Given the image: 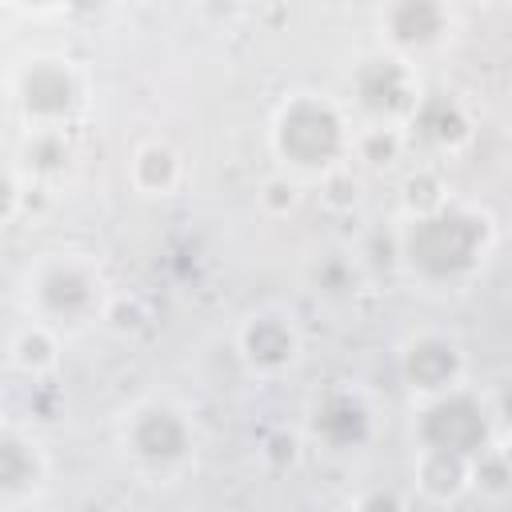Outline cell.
<instances>
[{"label":"cell","mask_w":512,"mask_h":512,"mask_svg":"<svg viewBox=\"0 0 512 512\" xmlns=\"http://www.w3.org/2000/svg\"><path fill=\"white\" fill-rule=\"evenodd\" d=\"M492 240V224L484 212L464 204H440L400 232V252L412 276L428 284H460L468 280Z\"/></svg>","instance_id":"obj_1"},{"label":"cell","mask_w":512,"mask_h":512,"mask_svg":"<svg viewBox=\"0 0 512 512\" xmlns=\"http://www.w3.org/2000/svg\"><path fill=\"white\" fill-rule=\"evenodd\" d=\"M272 144H276L284 164H292L300 172H324L328 176L332 168H340V156L348 148V128H344V116L332 100L300 92L280 108L276 128H272Z\"/></svg>","instance_id":"obj_2"},{"label":"cell","mask_w":512,"mask_h":512,"mask_svg":"<svg viewBox=\"0 0 512 512\" xmlns=\"http://www.w3.org/2000/svg\"><path fill=\"white\" fill-rule=\"evenodd\" d=\"M416 436H420V448H428V452H448V456H460V460H476V456L488 452L492 416H488L480 396H472L464 388H452V392L432 396L420 408Z\"/></svg>","instance_id":"obj_3"},{"label":"cell","mask_w":512,"mask_h":512,"mask_svg":"<svg viewBox=\"0 0 512 512\" xmlns=\"http://www.w3.org/2000/svg\"><path fill=\"white\" fill-rule=\"evenodd\" d=\"M16 104L36 128H60L80 104V80L64 56H36L16 72Z\"/></svg>","instance_id":"obj_4"},{"label":"cell","mask_w":512,"mask_h":512,"mask_svg":"<svg viewBox=\"0 0 512 512\" xmlns=\"http://www.w3.org/2000/svg\"><path fill=\"white\" fill-rule=\"evenodd\" d=\"M352 100L364 116H372L376 124H392L400 116H412L420 96H416V76L412 68L392 56V52H380V56H368L356 64L352 72Z\"/></svg>","instance_id":"obj_5"},{"label":"cell","mask_w":512,"mask_h":512,"mask_svg":"<svg viewBox=\"0 0 512 512\" xmlns=\"http://www.w3.org/2000/svg\"><path fill=\"white\" fill-rule=\"evenodd\" d=\"M32 296H36V308L44 316L76 324L100 308V276L84 260H52L40 268Z\"/></svg>","instance_id":"obj_6"},{"label":"cell","mask_w":512,"mask_h":512,"mask_svg":"<svg viewBox=\"0 0 512 512\" xmlns=\"http://www.w3.org/2000/svg\"><path fill=\"white\" fill-rule=\"evenodd\" d=\"M128 448L148 468H172L192 452V424L168 404H148L128 424Z\"/></svg>","instance_id":"obj_7"},{"label":"cell","mask_w":512,"mask_h":512,"mask_svg":"<svg viewBox=\"0 0 512 512\" xmlns=\"http://www.w3.org/2000/svg\"><path fill=\"white\" fill-rule=\"evenodd\" d=\"M460 368H464V356L456 348V340L448 336H436V332H424V336H412L400 352V376L412 392H424V396H440V392H452L456 380H460Z\"/></svg>","instance_id":"obj_8"},{"label":"cell","mask_w":512,"mask_h":512,"mask_svg":"<svg viewBox=\"0 0 512 512\" xmlns=\"http://www.w3.org/2000/svg\"><path fill=\"white\" fill-rule=\"evenodd\" d=\"M312 436L332 452H360L372 440V412L356 392H324L312 408Z\"/></svg>","instance_id":"obj_9"},{"label":"cell","mask_w":512,"mask_h":512,"mask_svg":"<svg viewBox=\"0 0 512 512\" xmlns=\"http://www.w3.org/2000/svg\"><path fill=\"white\" fill-rule=\"evenodd\" d=\"M448 24H452V16L436 0H396L380 16L388 44L400 52H424V48L440 44L448 36Z\"/></svg>","instance_id":"obj_10"},{"label":"cell","mask_w":512,"mask_h":512,"mask_svg":"<svg viewBox=\"0 0 512 512\" xmlns=\"http://www.w3.org/2000/svg\"><path fill=\"white\" fill-rule=\"evenodd\" d=\"M412 136L428 148H460L472 136V116L452 92H428L420 96L416 112L408 116Z\"/></svg>","instance_id":"obj_11"},{"label":"cell","mask_w":512,"mask_h":512,"mask_svg":"<svg viewBox=\"0 0 512 512\" xmlns=\"http://www.w3.org/2000/svg\"><path fill=\"white\" fill-rule=\"evenodd\" d=\"M240 352H244V360H248L256 372H280V368H288V364L296 360L300 336H296V328H292L284 316L260 312V316H252V320L244 324V332H240Z\"/></svg>","instance_id":"obj_12"},{"label":"cell","mask_w":512,"mask_h":512,"mask_svg":"<svg viewBox=\"0 0 512 512\" xmlns=\"http://www.w3.org/2000/svg\"><path fill=\"white\" fill-rule=\"evenodd\" d=\"M44 476V460H40V448L20 436L16 428H8L0 436V492L8 504H16L20 496H28Z\"/></svg>","instance_id":"obj_13"},{"label":"cell","mask_w":512,"mask_h":512,"mask_svg":"<svg viewBox=\"0 0 512 512\" xmlns=\"http://www.w3.org/2000/svg\"><path fill=\"white\" fill-rule=\"evenodd\" d=\"M416 480L428 496L436 500H452L468 488L472 480V460H460V456H448V452H428L420 448V460H416Z\"/></svg>","instance_id":"obj_14"},{"label":"cell","mask_w":512,"mask_h":512,"mask_svg":"<svg viewBox=\"0 0 512 512\" xmlns=\"http://www.w3.org/2000/svg\"><path fill=\"white\" fill-rule=\"evenodd\" d=\"M308 284L324 300H336V304L340 300H352L360 292V264L352 256H344V252H324L320 260H312Z\"/></svg>","instance_id":"obj_15"},{"label":"cell","mask_w":512,"mask_h":512,"mask_svg":"<svg viewBox=\"0 0 512 512\" xmlns=\"http://www.w3.org/2000/svg\"><path fill=\"white\" fill-rule=\"evenodd\" d=\"M180 180V160L168 144H144L136 156H132V184L140 192H152V196H164L172 192Z\"/></svg>","instance_id":"obj_16"},{"label":"cell","mask_w":512,"mask_h":512,"mask_svg":"<svg viewBox=\"0 0 512 512\" xmlns=\"http://www.w3.org/2000/svg\"><path fill=\"white\" fill-rule=\"evenodd\" d=\"M72 160V144L60 128H36L24 140V168L32 176H60Z\"/></svg>","instance_id":"obj_17"},{"label":"cell","mask_w":512,"mask_h":512,"mask_svg":"<svg viewBox=\"0 0 512 512\" xmlns=\"http://www.w3.org/2000/svg\"><path fill=\"white\" fill-rule=\"evenodd\" d=\"M52 360H56V340L44 328H24L12 340V364L24 372H44Z\"/></svg>","instance_id":"obj_18"},{"label":"cell","mask_w":512,"mask_h":512,"mask_svg":"<svg viewBox=\"0 0 512 512\" xmlns=\"http://www.w3.org/2000/svg\"><path fill=\"white\" fill-rule=\"evenodd\" d=\"M360 160H368L372 168H384V164H392L396 156H400V148H404V136L392 128V124H376V128H368L364 136H360Z\"/></svg>","instance_id":"obj_19"},{"label":"cell","mask_w":512,"mask_h":512,"mask_svg":"<svg viewBox=\"0 0 512 512\" xmlns=\"http://www.w3.org/2000/svg\"><path fill=\"white\" fill-rule=\"evenodd\" d=\"M360 260H364L368 268H376V272H392L396 264H404V252H400V236H396V232H384V228H376V232L364 240V248H360Z\"/></svg>","instance_id":"obj_20"},{"label":"cell","mask_w":512,"mask_h":512,"mask_svg":"<svg viewBox=\"0 0 512 512\" xmlns=\"http://www.w3.org/2000/svg\"><path fill=\"white\" fill-rule=\"evenodd\" d=\"M472 480L484 492H508L512 488V464L504 460V452H484L472 460Z\"/></svg>","instance_id":"obj_21"},{"label":"cell","mask_w":512,"mask_h":512,"mask_svg":"<svg viewBox=\"0 0 512 512\" xmlns=\"http://www.w3.org/2000/svg\"><path fill=\"white\" fill-rule=\"evenodd\" d=\"M356 196H360V184H356V176H352L348 168H332V172L324 176V200H328L332 208H352Z\"/></svg>","instance_id":"obj_22"},{"label":"cell","mask_w":512,"mask_h":512,"mask_svg":"<svg viewBox=\"0 0 512 512\" xmlns=\"http://www.w3.org/2000/svg\"><path fill=\"white\" fill-rule=\"evenodd\" d=\"M260 204H264L272 216L292 212V208H296V184H292L288 176H272V180H264V188H260Z\"/></svg>","instance_id":"obj_23"},{"label":"cell","mask_w":512,"mask_h":512,"mask_svg":"<svg viewBox=\"0 0 512 512\" xmlns=\"http://www.w3.org/2000/svg\"><path fill=\"white\" fill-rule=\"evenodd\" d=\"M404 200H408V208H412L416 216H424V212H432V208L444 204L440 192H436V180H432V176H412V180L404 184Z\"/></svg>","instance_id":"obj_24"},{"label":"cell","mask_w":512,"mask_h":512,"mask_svg":"<svg viewBox=\"0 0 512 512\" xmlns=\"http://www.w3.org/2000/svg\"><path fill=\"white\" fill-rule=\"evenodd\" d=\"M352 512H408V504L400 500L396 488H368Z\"/></svg>","instance_id":"obj_25"},{"label":"cell","mask_w":512,"mask_h":512,"mask_svg":"<svg viewBox=\"0 0 512 512\" xmlns=\"http://www.w3.org/2000/svg\"><path fill=\"white\" fill-rule=\"evenodd\" d=\"M264 456H268L272 464H292V460H296V436H292V432H272V436L264 440Z\"/></svg>","instance_id":"obj_26"},{"label":"cell","mask_w":512,"mask_h":512,"mask_svg":"<svg viewBox=\"0 0 512 512\" xmlns=\"http://www.w3.org/2000/svg\"><path fill=\"white\" fill-rule=\"evenodd\" d=\"M16 200H20V192H16V172H8V184H4V220L16 216Z\"/></svg>","instance_id":"obj_27"},{"label":"cell","mask_w":512,"mask_h":512,"mask_svg":"<svg viewBox=\"0 0 512 512\" xmlns=\"http://www.w3.org/2000/svg\"><path fill=\"white\" fill-rule=\"evenodd\" d=\"M500 408H504V416L512 420V380L504 384V392H500Z\"/></svg>","instance_id":"obj_28"},{"label":"cell","mask_w":512,"mask_h":512,"mask_svg":"<svg viewBox=\"0 0 512 512\" xmlns=\"http://www.w3.org/2000/svg\"><path fill=\"white\" fill-rule=\"evenodd\" d=\"M504 460H508V464H512V448H508V452H504Z\"/></svg>","instance_id":"obj_29"},{"label":"cell","mask_w":512,"mask_h":512,"mask_svg":"<svg viewBox=\"0 0 512 512\" xmlns=\"http://www.w3.org/2000/svg\"><path fill=\"white\" fill-rule=\"evenodd\" d=\"M324 512H340V508H324Z\"/></svg>","instance_id":"obj_30"}]
</instances>
